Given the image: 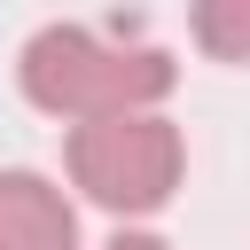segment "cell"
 <instances>
[{
	"label": "cell",
	"instance_id": "obj_1",
	"mask_svg": "<svg viewBox=\"0 0 250 250\" xmlns=\"http://www.w3.org/2000/svg\"><path fill=\"white\" fill-rule=\"evenodd\" d=\"M16 78H23L31 109L86 125V117H117V109H156L180 86V62L164 47H141V39H109V31H86V23H47V31L23 39Z\"/></svg>",
	"mask_w": 250,
	"mask_h": 250
},
{
	"label": "cell",
	"instance_id": "obj_2",
	"mask_svg": "<svg viewBox=\"0 0 250 250\" xmlns=\"http://www.w3.org/2000/svg\"><path fill=\"white\" fill-rule=\"evenodd\" d=\"M180 172H188V141L164 109H117V117L70 125V188L117 219L164 211Z\"/></svg>",
	"mask_w": 250,
	"mask_h": 250
},
{
	"label": "cell",
	"instance_id": "obj_3",
	"mask_svg": "<svg viewBox=\"0 0 250 250\" xmlns=\"http://www.w3.org/2000/svg\"><path fill=\"white\" fill-rule=\"evenodd\" d=\"M0 250H78V211L47 172H0Z\"/></svg>",
	"mask_w": 250,
	"mask_h": 250
},
{
	"label": "cell",
	"instance_id": "obj_4",
	"mask_svg": "<svg viewBox=\"0 0 250 250\" xmlns=\"http://www.w3.org/2000/svg\"><path fill=\"white\" fill-rule=\"evenodd\" d=\"M195 47L211 62H250V0H195Z\"/></svg>",
	"mask_w": 250,
	"mask_h": 250
},
{
	"label": "cell",
	"instance_id": "obj_5",
	"mask_svg": "<svg viewBox=\"0 0 250 250\" xmlns=\"http://www.w3.org/2000/svg\"><path fill=\"white\" fill-rule=\"evenodd\" d=\"M102 250H172V242H164V234H141V227H125V234H109Z\"/></svg>",
	"mask_w": 250,
	"mask_h": 250
}]
</instances>
